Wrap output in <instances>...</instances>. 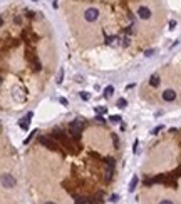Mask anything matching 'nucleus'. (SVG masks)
<instances>
[{"label": "nucleus", "mask_w": 181, "mask_h": 204, "mask_svg": "<svg viewBox=\"0 0 181 204\" xmlns=\"http://www.w3.org/2000/svg\"><path fill=\"white\" fill-rule=\"evenodd\" d=\"M50 137H52V139H54V141H57V142H60V144H62V146L66 147L67 151H74V149H72V142H71V141H69V137H67V134L66 132H64V131H62V129H60V127H56V129H54V131H52V134H50Z\"/></svg>", "instance_id": "obj_1"}, {"label": "nucleus", "mask_w": 181, "mask_h": 204, "mask_svg": "<svg viewBox=\"0 0 181 204\" xmlns=\"http://www.w3.org/2000/svg\"><path fill=\"white\" fill-rule=\"evenodd\" d=\"M84 127H86V122H84L82 119H76V121H72L71 126H69V134H71V137H72L74 141H79V139H81V134H82V131H84Z\"/></svg>", "instance_id": "obj_2"}, {"label": "nucleus", "mask_w": 181, "mask_h": 204, "mask_svg": "<svg viewBox=\"0 0 181 204\" xmlns=\"http://www.w3.org/2000/svg\"><path fill=\"white\" fill-rule=\"evenodd\" d=\"M39 142L42 144L44 147H47L50 151H59V144L52 139V137H47V136H40L39 137Z\"/></svg>", "instance_id": "obj_3"}, {"label": "nucleus", "mask_w": 181, "mask_h": 204, "mask_svg": "<svg viewBox=\"0 0 181 204\" xmlns=\"http://www.w3.org/2000/svg\"><path fill=\"white\" fill-rule=\"evenodd\" d=\"M0 182H2V186H3V187H14V186L17 184L15 177H14L12 174H2V177H0Z\"/></svg>", "instance_id": "obj_4"}, {"label": "nucleus", "mask_w": 181, "mask_h": 204, "mask_svg": "<svg viewBox=\"0 0 181 204\" xmlns=\"http://www.w3.org/2000/svg\"><path fill=\"white\" fill-rule=\"evenodd\" d=\"M84 19L87 22H94V20L99 19V10L97 9H87L86 13H84Z\"/></svg>", "instance_id": "obj_5"}, {"label": "nucleus", "mask_w": 181, "mask_h": 204, "mask_svg": "<svg viewBox=\"0 0 181 204\" xmlns=\"http://www.w3.org/2000/svg\"><path fill=\"white\" fill-rule=\"evenodd\" d=\"M32 117H34V114H32V112H27V116L24 117V119H20V121H19L20 129L27 131V129H29V122H30V119H32Z\"/></svg>", "instance_id": "obj_6"}, {"label": "nucleus", "mask_w": 181, "mask_h": 204, "mask_svg": "<svg viewBox=\"0 0 181 204\" xmlns=\"http://www.w3.org/2000/svg\"><path fill=\"white\" fill-rule=\"evenodd\" d=\"M163 99L166 100V102H173L174 99H176V92L171 90V89H168V90H164L163 92Z\"/></svg>", "instance_id": "obj_7"}, {"label": "nucleus", "mask_w": 181, "mask_h": 204, "mask_svg": "<svg viewBox=\"0 0 181 204\" xmlns=\"http://www.w3.org/2000/svg\"><path fill=\"white\" fill-rule=\"evenodd\" d=\"M138 15H139V19L148 20L149 17H151V10L148 9V7H141V9L138 10Z\"/></svg>", "instance_id": "obj_8"}, {"label": "nucleus", "mask_w": 181, "mask_h": 204, "mask_svg": "<svg viewBox=\"0 0 181 204\" xmlns=\"http://www.w3.org/2000/svg\"><path fill=\"white\" fill-rule=\"evenodd\" d=\"M29 60H30V64H32V69H34L35 72H39V70L42 69V64L39 62V59H37V57H34V55H29Z\"/></svg>", "instance_id": "obj_9"}, {"label": "nucleus", "mask_w": 181, "mask_h": 204, "mask_svg": "<svg viewBox=\"0 0 181 204\" xmlns=\"http://www.w3.org/2000/svg\"><path fill=\"white\" fill-rule=\"evenodd\" d=\"M106 44L107 45H119V37H116V35H109V37H106Z\"/></svg>", "instance_id": "obj_10"}, {"label": "nucleus", "mask_w": 181, "mask_h": 204, "mask_svg": "<svg viewBox=\"0 0 181 204\" xmlns=\"http://www.w3.org/2000/svg\"><path fill=\"white\" fill-rule=\"evenodd\" d=\"M74 204H89V197H84V196H74Z\"/></svg>", "instance_id": "obj_11"}, {"label": "nucleus", "mask_w": 181, "mask_h": 204, "mask_svg": "<svg viewBox=\"0 0 181 204\" xmlns=\"http://www.w3.org/2000/svg\"><path fill=\"white\" fill-rule=\"evenodd\" d=\"M139 182V179H138V176H133V179H131V182H129V193H133L134 189H136V186Z\"/></svg>", "instance_id": "obj_12"}, {"label": "nucleus", "mask_w": 181, "mask_h": 204, "mask_svg": "<svg viewBox=\"0 0 181 204\" xmlns=\"http://www.w3.org/2000/svg\"><path fill=\"white\" fill-rule=\"evenodd\" d=\"M149 84H151L153 87H158V86H159V75H158V74L151 75V79H149Z\"/></svg>", "instance_id": "obj_13"}, {"label": "nucleus", "mask_w": 181, "mask_h": 204, "mask_svg": "<svg viewBox=\"0 0 181 204\" xmlns=\"http://www.w3.org/2000/svg\"><path fill=\"white\" fill-rule=\"evenodd\" d=\"M113 94H114V87H113V86H107V87L104 89V96L106 97H111Z\"/></svg>", "instance_id": "obj_14"}, {"label": "nucleus", "mask_w": 181, "mask_h": 204, "mask_svg": "<svg viewBox=\"0 0 181 204\" xmlns=\"http://www.w3.org/2000/svg\"><path fill=\"white\" fill-rule=\"evenodd\" d=\"M62 80H64V69H60L57 74V79H56V82L57 84H62Z\"/></svg>", "instance_id": "obj_15"}, {"label": "nucleus", "mask_w": 181, "mask_h": 204, "mask_svg": "<svg viewBox=\"0 0 181 204\" xmlns=\"http://www.w3.org/2000/svg\"><path fill=\"white\" fill-rule=\"evenodd\" d=\"M119 40H121L119 44H121L123 47H127V45H129V37H127V35H124L123 39H119Z\"/></svg>", "instance_id": "obj_16"}, {"label": "nucleus", "mask_w": 181, "mask_h": 204, "mask_svg": "<svg viewBox=\"0 0 181 204\" xmlns=\"http://www.w3.org/2000/svg\"><path fill=\"white\" fill-rule=\"evenodd\" d=\"M92 201H94V204H99L101 201H102V193H97V194L92 197Z\"/></svg>", "instance_id": "obj_17"}, {"label": "nucleus", "mask_w": 181, "mask_h": 204, "mask_svg": "<svg viewBox=\"0 0 181 204\" xmlns=\"http://www.w3.org/2000/svg\"><path fill=\"white\" fill-rule=\"evenodd\" d=\"M126 106H127V100H126V99H117V107L124 109Z\"/></svg>", "instance_id": "obj_18"}, {"label": "nucleus", "mask_w": 181, "mask_h": 204, "mask_svg": "<svg viewBox=\"0 0 181 204\" xmlns=\"http://www.w3.org/2000/svg\"><path fill=\"white\" fill-rule=\"evenodd\" d=\"M96 112H97V114H106V112H107V107L97 106V107H96Z\"/></svg>", "instance_id": "obj_19"}, {"label": "nucleus", "mask_w": 181, "mask_h": 204, "mask_svg": "<svg viewBox=\"0 0 181 204\" xmlns=\"http://www.w3.org/2000/svg\"><path fill=\"white\" fill-rule=\"evenodd\" d=\"M94 121H96V122H99V124H104V122H106V119L102 117V114H97Z\"/></svg>", "instance_id": "obj_20"}, {"label": "nucleus", "mask_w": 181, "mask_h": 204, "mask_svg": "<svg viewBox=\"0 0 181 204\" xmlns=\"http://www.w3.org/2000/svg\"><path fill=\"white\" fill-rule=\"evenodd\" d=\"M109 121L114 122V124H117V122H121V116H111L109 117Z\"/></svg>", "instance_id": "obj_21"}, {"label": "nucleus", "mask_w": 181, "mask_h": 204, "mask_svg": "<svg viewBox=\"0 0 181 204\" xmlns=\"http://www.w3.org/2000/svg\"><path fill=\"white\" fill-rule=\"evenodd\" d=\"M161 131H163V126H158V127H154V129L151 131V134H154V136H156V134H158V132H161Z\"/></svg>", "instance_id": "obj_22"}, {"label": "nucleus", "mask_w": 181, "mask_h": 204, "mask_svg": "<svg viewBox=\"0 0 181 204\" xmlns=\"http://www.w3.org/2000/svg\"><path fill=\"white\" fill-rule=\"evenodd\" d=\"M154 52H156L154 49H149V50H146V52H144V55H146V57H151V55H154Z\"/></svg>", "instance_id": "obj_23"}, {"label": "nucleus", "mask_w": 181, "mask_h": 204, "mask_svg": "<svg viewBox=\"0 0 181 204\" xmlns=\"http://www.w3.org/2000/svg\"><path fill=\"white\" fill-rule=\"evenodd\" d=\"M89 97H91V96H89L87 92H81V99H82V100H89Z\"/></svg>", "instance_id": "obj_24"}, {"label": "nucleus", "mask_w": 181, "mask_h": 204, "mask_svg": "<svg viewBox=\"0 0 181 204\" xmlns=\"http://www.w3.org/2000/svg\"><path fill=\"white\" fill-rule=\"evenodd\" d=\"M34 134H37V131H34V132H30V136L27 137V139H25V144H29V142H30V139L34 137Z\"/></svg>", "instance_id": "obj_25"}, {"label": "nucleus", "mask_w": 181, "mask_h": 204, "mask_svg": "<svg viewBox=\"0 0 181 204\" xmlns=\"http://www.w3.org/2000/svg\"><path fill=\"white\" fill-rule=\"evenodd\" d=\"M14 22H15L17 25H20V24H22V19H20L19 15H15V17H14Z\"/></svg>", "instance_id": "obj_26"}, {"label": "nucleus", "mask_w": 181, "mask_h": 204, "mask_svg": "<svg viewBox=\"0 0 181 204\" xmlns=\"http://www.w3.org/2000/svg\"><path fill=\"white\" fill-rule=\"evenodd\" d=\"M111 201H113V203H117V201H119V196H117V194H113V196H111Z\"/></svg>", "instance_id": "obj_27"}, {"label": "nucleus", "mask_w": 181, "mask_h": 204, "mask_svg": "<svg viewBox=\"0 0 181 204\" xmlns=\"http://www.w3.org/2000/svg\"><path fill=\"white\" fill-rule=\"evenodd\" d=\"M113 141H114V144H116V147L119 146V139H117V136H116V134H113Z\"/></svg>", "instance_id": "obj_28"}, {"label": "nucleus", "mask_w": 181, "mask_h": 204, "mask_svg": "<svg viewBox=\"0 0 181 204\" xmlns=\"http://www.w3.org/2000/svg\"><path fill=\"white\" fill-rule=\"evenodd\" d=\"M59 102H60L62 106H67V104H69V102H67V99H64V97H60V99H59Z\"/></svg>", "instance_id": "obj_29"}, {"label": "nucleus", "mask_w": 181, "mask_h": 204, "mask_svg": "<svg viewBox=\"0 0 181 204\" xmlns=\"http://www.w3.org/2000/svg\"><path fill=\"white\" fill-rule=\"evenodd\" d=\"M174 27H176V22H174V20H171V22H169V30H173Z\"/></svg>", "instance_id": "obj_30"}, {"label": "nucleus", "mask_w": 181, "mask_h": 204, "mask_svg": "<svg viewBox=\"0 0 181 204\" xmlns=\"http://www.w3.org/2000/svg\"><path fill=\"white\" fill-rule=\"evenodd\" d=\"M138 144H139V142L136 141V142H134V147H133V151H134V152H138Z\"/></svg>", "instance_id": "obj_31"}, {"label": "nucleus", "mask_w": 181, "mask_h": 204, "mask_svg": "<svg viewBox=\"0 0 181 204\" xmlns=\"http://www.w3.org/2000/svg\"><path fill=\"white\" fill-rule=\"evenodd\" d=\"M27 17H30V19H32V17H34V12H30V10H27Z\"/></svg>", "instance_id": "obj_32"}, {"label": "nucleus", "mask_w": 181, "mask_h": 204, "mask_svg": "<svg viewBox=\"0 0 181 204\" xmlns=\"http://www.w3.org/2000/svg\"><path fill=\"white\" fill-rule=\"evenodd\" d=\"M159 204H173V203H171V201H161Z\"/></svg>", "instance_id": "obj_33"}, {"label": "nucleus", "mask_w": 181, "mask_h": 204, "mask_svg": "<svg viewBox=\"0 0 181 204\" xmlns=\"http://www.w3.org/2000/svg\"><path fill=\"white\" fill-rule=\"evenodd\" d=\"M2 25H3V19H2V17H0V27H2Z\"/></svg>", "instance_id": "obj_34"}, {"label": "nucleus", "mask_w": 181, "mask_h": 204, "mask_svg": "<svg viewBox=\"0 0 181 204\" xmlns=\"http://www.w3.org/2000/svg\"><path fill=\"white\" fill-rule=\"evenodd\" d=\"M45 204H54V203H50V201H49V203H45Z\"/></svg>", "instance_id": "obj_35"}, {"label": "nucleus", "mask_w": 181, "mask_h": 204, "mask_svg": "<svg viewBox=\"0 0 181 204\" xmlns=\"http://www.w3.org/2000/svg\"><path fill=\"white\" fill-rule=\"evenodd\" d=\"M0 86H2V77H0Z\"/></svg>", "instance_id": "obj_36"}, {"label": "nucleus", "mask_w": 181, "mask_h": 204, "mask_svg": "<svg viewBox=\"0 0 181 204\" xmlns=\"http://www.w3.org/2000/svg\"><path fill=\"white\" fill-rule=\"evenodd\" d=\"M32 2H37V0H32Z\"/></svg>", "instance_id": "obj_37"}]
</instances>
